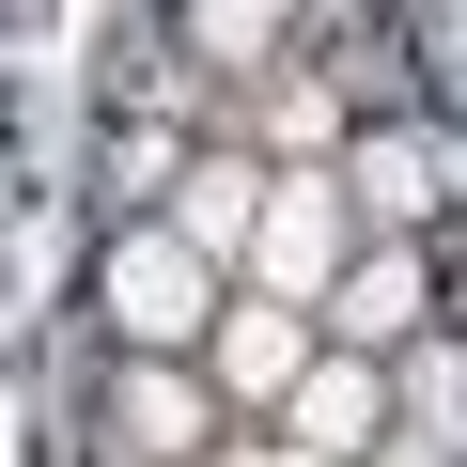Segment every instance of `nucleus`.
Segmentation results:
<instances>
[{
    "instance_id": "nucleus-1",
    "label": "nucleus",
    "mask_w": 467,
    "mask_h": 467,
    "mask_svg": "<svg viewBox=\"0 0 467 467\" xmlns=\"http://www.w3.org/2000/svg\"><path fill=\"white\" fill-rule=\"evenodd\" d=\"M109 312L140 327V343H187L218 296H202V250H187V234H125V250H109Z\"/></svg>"
},
{
    "instance_id": "nucleus-5",
    "label": "nucleus",
    "mask_w": 467,
    "mask_h": 467,
    "mask_svg": "<svg viewBox=\"0 0 467 467\" xmlns=\"http://www.w3.org/2000/svg\"><path fill=\"white\" fill-rule=\"evenodd\" d=\"M296 436H312V467H343V451L374 436V389H358V374H312V389H296Z\"/></svg>"
},
{
    "instance_id": "nucleus-7",
    "label": "nucleus",
    "mask_w": 467,
    "mask_h": 467,
    "mask_svg": "<svg viewBox=\"0 0 467 467\" xmlns=\"http://www.w3.org/2000/svg\"><path fill=\"white\" fill-rule=\"evenodd\" d=\"M358 171H374V202H436V140H374Z\"/></svg>"
},
{
    "instance_id": "nucleus-6",
    "label": "nucleus",
    "mask_w": 467,
    "mask_h": 467,
    "mask_svg": "<svg viewBox=\"0 0 467 467\" xmlns=\"http://www.w3.org/2000/svg\"><path fill=\"white\" fill-rule=\"evenodd\" d=\"M343 327H374V343H389V327H420V265H405V250H389V265H358V281H343Z\"/></svg>"
},
{
    "instance_id": "nucleus-4",
    "label": "nucleus",
    "mask_w": 467,
    "mask_h": 467,
    "mask_svg": "<svg viewBox=\"0 0 467 467\" xmlns=\"http://www.w3.org/2000/svg\"><path fill=\"white\" fill-rule=\"evenodd\" d=\"M218 374H234V389H296V312L250 296V312H234V343H218Z\"/></svg>"
},
{
    "instance_id": "nucleus-9",
    "label": "nucleus",
    "mask_w": 467,
    "mask_h": 467,
    "mask_svg": "<svg viewBox=\"0 0 467 467\" xmlns=\"http://www.w3.org/2000/svg\"><path fill=\"white\" fill-rule=\"evenodd\" d=\"M265 467H312V451H265Z\"/></svg>"
},
{
    "instance_id": "nucleus-8",
    "label": "nucleus",
    "mask_w": 467,
    "mask_h": 467,
    "mask_svg": "<svg viewBox=\"0 0 467 467\" xmlns=\"http://www.w3.org/2000/svg\"><path fill=\"white\" fill-rule=\"evenodd\" d=\"M187 234H202V250H218V234H250V171H202V187H187Z\"/></svg>"
},
{
    "instance_id": "nucleus-3",
    "label": "nucleus",
    "mask_w": 467,
    "mask_h": 467,
    "mask_svg": "<svg viewBox=\"0 0 467 467\" xmlns=\"http://www.w3.org/2000/svg\"><path fill=\"white\" fill-rule=\"evenodd\" d=\"M202 420H218V405H202L187 374H156V358L125 374V436H140V451H202Z\"/></svg>"
},
{
    "instance_id": "nucleus-2",
    "label": "nucleus",
    "mask_w": 467,
    "mask_h": 467,
    "mask_svg": "<svg viewBox=\"0 0 467 467\" xmlns=\"http://www.w3.org/2000/svg\"><path fill=\"white\" fill-rule=\"evenodd\" d=\"M250 234H265V281H281V296H312V281H327V250H343V202H327V187L296 171V187H281V202H265Z\"/></svg>"
}]
</instances>
